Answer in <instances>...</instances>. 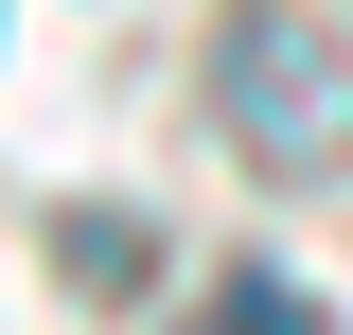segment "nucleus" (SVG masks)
Segmentation results:
<instances>
[{
  "label": "nucleus",
  "instance_id": "2",
  "mask_svg": "<svg viewBox=\"0 0 353 335\" xmlns=\"http://www.w3.org/2000/svg\"><path fill=\"white\" fill-rule=\"evenodd\" d=\"M212 335H318V300H301V283H265V265H248V283H230V318H212Z\"/></svg>",
  "mask_w": 353,
  "mask_h": 335
},
{
  "label": "nucleus",
  "instance_id": "1",
  "mask_svg": "<svg viewBox=\"0 0 353 335\" xmlns=\"http://www.w3.org/2000/svg\"><path fill=\"white\" fill-rule=\"evenodd\" d=\"M212 71H230V106H248V159H265V176H318V159L353 141V71L301 36V18H230Z\"/></svg>",
  "mask_w": 353,
  "mask_h": 335
}]
</instances>
